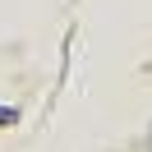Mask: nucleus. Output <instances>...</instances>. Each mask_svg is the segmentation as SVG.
<instances>
[{
    "label": "nucleus",
    "instance_id": "obj_1",
    "mask_svg": "<svg viewBox=\"0 0 152 152\" xmlns=\"http://www.w3.org/2000/svg\"><path fill=\"white\" fill-rule=\"evenodd\" d=\"M5 124H19V106H0V129Z\"/></svg>",
    "mask_w": 152,
    "mask_h": 152
}]
</instances>
